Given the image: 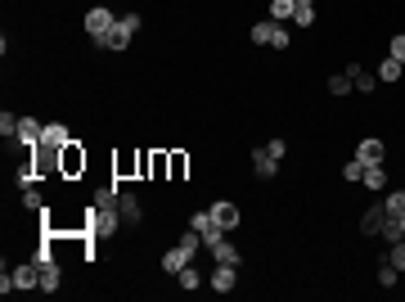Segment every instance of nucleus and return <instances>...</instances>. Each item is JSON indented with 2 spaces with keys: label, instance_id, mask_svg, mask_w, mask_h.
Segmentation results:
<instances>
[{
  "label": "nucleus",
  "instance_id": "obj_35",
  "mask_svg": "<svg viewBox=\"0 0 405 302\" xmlns=\"http://www.w3.org/2000/svg\"><path fill=\"white\" fill-rule=\"evenodd\" d=\"M23 207H27V212H41V207H45V199H41L36 190H23Z\"/></svg>",
  "mask_w": 405,
  "mask_h": 302
},
{
  "label": "nucleus",
  "instance_id": "obj_34",
  "mask_svg": "<svg viewBox=\"0 0 405 302\" xmlns=\"http://www.w3.org/2000/svg\"><path fill=\"white\" fill-rule=\"evenodd\" d=\"M360 176H365V163H360V158H351V163L342 167V181H360Z\"/></svg>",
  "mask_w": 405,
  "mask_h": 302
},
{
  "label": "nucleus",
  "instance_id": "obj_33",
  "mask_svg": "<svg viewBox=\"0 0 405 302\" xmlns=\"http://www.w3.org/2000/svg\"><path fill=\"white\" fill-rule=\"evenodd\" d=\"M0 136H5V140L18 136V118H14V113H0Z\"/></svg>",
  "mask_w": 405,
  "mask_h": 302
},
{
  "label": "nucleus",
  "instance_id": "obj_17",
  "mask_svg": "<svg viewBox=\"0 0 405 302\" xmlns=\"http://www.w3.org/2000/svg\"><path fill=\"white\" fill-rule=\"evenodd\" d=\"M279 27H284V23H275V18H262V23H253V41H257V45H270V41L279 36Z\"/></svg>",
  "mask_w": 405,
  "mask_h": 302
},
{
  "label": "nucleus",
  "instance_id": "obj_16",
  "mask_svg": "<svg viewBox=\"0 0 405 302\" xmlns=\"http://www.w3.org/2000/svg\"><path fill=\"white\" fill-rule=\"evenodd\" d=\"M113 176H122V181H127V176H140V154H118L113 158Z\"/></svg>",
  "mask_w": 405,
  "mask_h": 302
},
{
  "label": "nucleus",
  "instance_id": "obj_37",
  "mask_svg": "<svg viewBox=\"0 0 405 302\" xmlns=\"http://www.w3.org/2000/svg\"><path fill=\"white\" fill-rule=\"evenodd\" d=\"M266 149H270V158H284V154H288V140L275 136V140H266Z\"/></svg>",
  "mask_w": 405,
  "mask_h": 302
},
{
  "label": "nucleus",
  "instance_id": "obj_20",
  "mask_svg": "<svg viewBox=\"0 0 405 302\" xmlns=\"http://www.w3.org/2000/svg\"><path fill=\"white\" fill-rule=\"evenodd\" d=\"M374 72H379V81H401V77H405V63H401V59H392V54H388V59H383Z\"/></svg>",
  "mask_w": 405,
  "mask_h": 302
},
{
  "label": "nucleus",
  "instance_id": "obj_13",
  "mask_svg": "<svg viewBox=\"0 0 405 302\" xmlns=\"http://www.w3.org/2000/svg\"><path fill=\"white\" fill-rule=\"evenodd\" d=\"M59 285H63V267L59 262H45L41 267V294H59Z\"/></svg>",
  "mask_w": 405,
  "mask_h": 302
},
{
  "label": "nucleus",
  "instance_id": "obj_14",
  "mask_svg": "<svg viewBox=\"0 0 405 302\" xmlns=\"http://www.w3.org/2000/svg\"><path fill=\"white\" fill-rule=\"evenodd\" d=\"M356 158H360V163L365 167H370V163H383V140H360V145H356Z\"/></svg>",
  "mask_w": 405,
  "mask_h": 302
},
{
  "label": "nucleus",
  "instance_id": "obj_21",
  "mask_svg": "<svg viewBox=\"0 0 405 302\" xmlns=\"http://www.w3.org/2000/svg\"><path fill=\"white\" fill-rule=\"evenodd\" d=\"M207 253H212V257H216V262H230V267H244V253H239L235 244H225V239H221L216 248H207Z\"/></svg>",
  "mask_w": 405,
  "mask_h": 302
},
{
  "label": "nucleus",
  "instance_id": "obj_36",
  "mask_svg": "<svg viewBox=\"0 0 405 302\" xmlns=\"http://www.w3.org/2000/svg\"><path fill=\"white\" fill-rule=\"evenodd\" d=\"M288 45H293V32H288V27H279V36L270 41V50H288Z\"/></svg>",
  "mask_w": 405,
  "mask_h": 302
},
{
  "label": "nucleus",
  "instance_id": "obj_12",
  "mask_svg": "<svg viewBox=\"0 0 405 302\" xmlns=\"http://www.w3.org/2000/svg\"><path fill=\"white\" fill-rule=\"evenodd\" d=\"M207 212H212V216H216V221H221V225H225V230H235V225H239V207H235V203H230V199H216V203H212V207H207Z\"/></svg>",
  "mask_w": 405,
  "mask_h": 302
},
{
  "label": "nucleus",
  "instance_id": "obj_31",
  "mask_svg": "<svg viewBox=\"0 0 405 302\" xmlns=\"http://www.w3.org/2000/svg\"><path fill=\"white\" fill-rule=\"evenodd\" d=\"M95 207H118V185H104V190H95Z\"/></svg>",
  "mask_w": 405,
  "mask_h": 302
},
{
  "label": "nucleus",
  "instance_id": "obj_6",
  "mask_svg": "<svg viewBox=\"0 0 405 302\" xmlns=\"http://www.w3.org/2000/svg\"><path fill=\"white\" fill-rule=\"evenodd\" d=\"M253 172L262 176V181H275V176H279V158H270V149H266V145H257V149H253Z\"/></svg>",
  "mask_w": 405,
  "mask_h": 302
},
{
  "label": "nucleus",
  "instance_id": "obj_30",
  "mask_svg": "<svg viewBox=\"0 0 405 302\" xmlns=\"http://www.w3.org/2000/svg\"><path fill=\"white\" fill-rule=\"evenodd\" d=\"M293 23H297V27H311V23H315V5H302V0H297V9H293Z\"/></svg>",
  "mask_w": 405,
  "mask_h": 302
},
{
  "label": "nucleus",
  "instance_id": "obj_23",
  "mask_svg": "<svg viewBox=\"0 0 405 302\" xmlns=\"http://www.w3.org/2000/svg\"><path fill=\"white\" fill-rule=\"evenodd\" d=\"M185 172H189V154L185 149H171V181H185Z\"/></svg>",
  "mask_w": 405,
  "mask_h": 302
},
{
  "label": "nucleus",
  "instance_id": "obj_4",
  "mask_svg": "<svg viewBox=\"0 0 405 302\" xmlns=\"http://www.w3.org/2000/svg\"><path fill=\"white\" fill-rule=\"evenodd\" d=\"M189 225L202 235V248H216V244L225 239V225H221L212 212H194V216H189Z\"/></svg>",
  "mask_w": 405,
  "mask_h": 302
},
{
  "label": "nucleus",
  "instance_id": "obj_29",
  "mask_svg": "<svg viewBox=\"0 0 405 302\" xmlns=\"http://www.w3.org/2000/svg\"><path fill=\"white\" fill-rule=\"evenodd\" d=\"M180 248H185V253H189V257H194V253L202 248V235L194 230V225H189V230H185V235H180Z\"/></svg>",
  "mask_w": 405,
  "mask_h": 302
},
{
  "label": "nucleus",
  "instance_id": "obj_27",
  "mask_svg": "<svg viewBox=\"0 0 405 302\" xmlns=\"http://www.w3.org/2000/svg\"><path fill=\"white\" fill-rule=\"evenodd\" d=\"M383 244H397V239H405L401 235V216H388V221H383V235H379Z\"/></svg>",
  "mask_w": 405,
  "mask_h": 302
},
{
  "label": "nucleus",
  "instance_id": "obj_11",
  "mask_svg": "<svg viewBox=\"0 0 405 302\" xmlns=\"http://www.w3.org/2000/svg\"><path fill=\"white\" fill-rule=\"evenodd\" d=\"M118 212H122V225H140V216H144V207L140 199L127 190V194H118Z\"/></svg>",
  "mask_w": 405,
  "mask_h": 302
},
{
  "label": "nucleus",
  "instance_id": "obj_2",
  "mask_svg": "<svg viewBox=\"0 0 405 302\" xmlns=\"http://www.w3.org/2000/svg\"><path fill=\"white\" fill-rule=\"evenodd\" d=\"M113 27H118V14H113L109 5L86 9V18H81V32H86V36H95V41H100V36H109Z\"/></svg>",
  "mask_w": 405,
  "mask_h": 302
},
{
  "label": "nucleus",
  "instance_id": "obj_28",
  "mask_svg": "<svg viewBox=\"0 0 405 302\" xmlns=\"http://www.w3.org/2000/svg\"><path fill=\"white\" fill-rule=\"evenodd\" d=\"M383 207H388V216H405V190H392L383 199Z\"/></svg>",
  "mask_w": 405,
  "mask_h": 302
},
{
  "label": "nucleus",
  "instance_id": "obj_5",
  "mask_svg": "<svg viewBox=\"0 0 405 302\" xmlns=\"http://www.w3.org/2000/svg\"><path fill=\"white\" fill-rule=\"evenodd\" d=\"M14 289L18 294H27V289H41V262H23V267H14Z\"/></svg>",
  "mask_w": 405,
  "mask_h": 302
},
{
  "label": "nucleus",
  "instance_id": "obj_24",
  "mask_svg": "<svg viewBox=\"0 0 405 302\" xmlns=\"http://www.w3.org/2000/svg\"><path fill=\"white\" fill-rule=\"evenodd\" d=\"M293 9H297V0H270V18H275V23H288Z\"/></svg>",
  "mask_w": 405,
  "mask_h": 302
},
{
  "label": "nucleus",
  "instance_id": "obj_15",
  "mask_svg": "<svg viewBox=\"0 0 405 302\" xmlns=\"http://www.w3.org/2000/svg\"><path fill=\"white\" fill-rule=\"evenodd\" d=\"M68 140H72V131L59 127V122H45V136H41V145H50V149H63Z\"/></svg>",
  "mask_w": 405,
  "mask_h": 302
},
{
  "label": "nucleus",
  "instance_id": "obj_18",
  "mask_svg": "<svg viewBox=\"0 0 405 302\" xmlns=\"http://www.w3.org/2000/svg\"><path fill=\"white\" fill-rule=\"evenodd\" d=\"M360 185H370V190H388V167L370 163V167H365V176H360Z\"/></svg>",
  "mask_w": 405,
  "mask_h": 302
},
{
  "label": "nucleus",
  "instance_id": "obj_26",
  "mask_svg": "<svg viewBox=\"0 0 405 302\" xmlns=\"http://www.w3.org/2000/svg\"><path fill=\"white\" fill-rule=\"evenodd\" d=\"M397 276H401V271L392 267V262H388V253H383V262H379V285H383V289H392V285H397Z\"/></svg>",
  "mask_w": 405,
  "mask_h": 302
},
{
  "label": "nucleus",
  "instance_id": "obj_38",
  "mask_svg": "<svg viewBox=\"0 0 405 302\" xmlns=\"http://www.w3.org/2000/svg\"><path fill=\"white\" fill-rule=\"evenodd\" d=\"M388 54H392V59H401V63H405V32H401V36H392V50H388Z\"/></svg>",
  "mask_w": 405,
  "mask_h": 302
},
{
  "label": "nucleus",
  "instance_id": "obj_9",
  "mask_svg": "<svg viewBox=\"0 0 405 302\" xmlns=\"http://www.w3.org/2000/svg\"><path fill=\"white\" fill-rule=\"evenodd\" d=\"M235 280H239V267H230V262H216V271H212L207 285L216 289V294H230V289H235Z\"/></svg>",
  "mask_w": 405,
  "mask_h": 302
},
{
  "label": "nucleus",
  "instance_id": "obj_39",
  "mask_svg": "<svg viewBox=\"0 0 405 302\" xmlns=\"http://www.w3.org/2000/svg\"><path fill=\"white\" fill-rule=\"evenodd\" d=\"M401 235H405V216H401Z\"/></svg>",
  "mask_w": 405,
  "mask_h": 302
},
{
  "label": "nucleus",
  "instance_id": "obj_32",
  "mask_svg": "<svg viewBox=\"0 0 405 302\" xmlns=\"http://www.w3.org/2000/svg\"><path fill=\"white\" fill-rule=\"evenodd\" d=\"M388 262L397 271H405V239H397V244H388Z\"/></svg>",
  "mask_w": 405,
  "mask_h": 302
},
{
  "label": "nucleus",
  "instance_id": "obj_40",
  "mask_svg": "<svg viewBox=\"0 0 405 302\" xmlns=\"http://www.w3.org/2000/svg\"><path fill=\"white\" fill-rule=\"evenodd\" d=\"M302 5H315V0H302Z\"/></svg>",
  "mask_w": 405,
  "mask_h": 302
},
{
  "label": "nucleus",
  "instance_id": "obj_3",
  "mask_svg": "<svg viewBox=\"0 0 405 302\" xmlns=\"http://www.w3.org/2000/svg\"><path fill=\"white\" fill-rule=\"evenodd\" d=\"M86 172V149H81V140H68V145L59 149V176H81Z\"/></svg>",
  "mask_w": 405,
  "mask_h": 302
},
{
  "label": "nucleus",
  "instance_id": "obj_25",
  "mask_svg": "<svg viewBox=\"0 0 405 302\" xmlns=\"http://www.w3.org/2000/svg\"><path fill=\"white\" fill-rule=\"evenodd\" d=\"M351 90H356V86H351V77H347V72H333V77H329V95H333V100H338V95H351Z\"/></svg>",
  "mask_w": 405,
  "mask_h": 302
},
{
  "label": "nucleus",
  "instance_id": "obj_10",
  "mask_svg": "<svg viewBox=\"0 0 405 302\" xmlns=\"http://www.w3.org/2000/svg\"><path fill=\"white\" fill-rule=\"evenodd\" d=\"M347 77H351V86L360 95H374V86H379V72H365L360 63H347Z\"/></svg>",
  "mask_w": 405,
  "mask_h": 302
},
{
  "label": "nucleus",
  "instance_id": "obj_22",
  "mask_svg": "<svg viewBox=\"0 0 405 302\" xmlns=\"http://www.w3.org/2000/svg\"><path fill=\"white\" fill-rule=\"evenodd\" d=\"M198 285H202V276L194 271V262H189V267H180V271H176V289H185V294H194Z\"/></svg>",
  "mask_w": 405,
  "mask_h": 302
},
{
  "label": "nucleus",
  "instance_id": "obj_19",
  "mask_svg": "<svg viewBox=\"0 0 405 302\" xmlns=\"http://www.w3.org/2000/svg\"><path fill=\"white\" fill-rule=\"evenodd\" d=\"M189 262H194V257H189L180 244H176L171 253H162V271H167V276H176V271H180V267H189Z\"/></svg>",
  "mask_w": 405,
  "mask_h": 302
},
{
  "label": "nucleus",
  "instance_id": "obj_8",
  "mask_svg": "<svg viewBox=\"0 0 405 302\" xmlns=\"http://www.w3.org/2000/svg\"><path fill=\"white\" fill-rule=\"evenodd\" d=\"M41 136H45V127H41V122H36V118H18V145H23V149H36V145H41Z\"/></svg>",
  "mask_w": 405,
  "mask_h": 302
},
{
  "label": "nucleus",
  "instance_id": "obj_7",
  "mask_svg": "<svg viewBox=\"0 0 405 302\" xmlns=\"http://www.w3.org/2000/svg\"><path fill=\"white\" fill-rule=\"evenodd\" d=\"M383 221H388V207L374 203L370 212L360 216V235H365V239H379V235H383Z\"/></svg>",
  "mask_w": 405,
  "mask_h": 302
},
{
  "label": "nucleus",
  "instance_id": "obj_1",
  "mask_svg": "<svg viewBox=\"0 0 405 302\" xmlns=\"http://www.w3.org/2000/svg\"><path fill=\"white\" fill-rule=\"evenodd\" d=\"M140 27H144V18H140V14H127V18H118V27H113L109 36H100L95 45H104V50H127L131 36L140 32Z\"/></svg>",
  "mask_w": 405,
  "mask_h": 302
}]
</instances>
